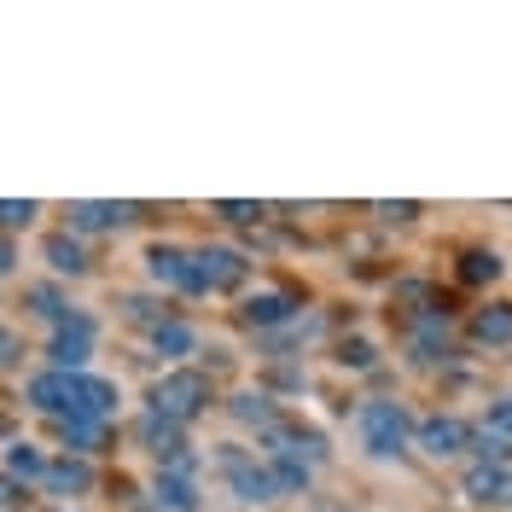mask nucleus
<instances>
[{
    "mask_svg": "<svg viewBox=\"0 0 512 512\" xmlns=\"http://www.w3.org/2000/svg\"><path fill=\"white\" fill-rule=\"evenodd\" d=\"M30 402L53 419H105L117 414V384L94 373H41L30 379Z\"/></svg>",
    "mask_w": 512,
    "mask_h": 512,
    "instance_id": "1",
    "label": "nucleus"
},
{
    "mask_svg": "<svg viewBox=\"0 0 512 512\" xmlns=\"http://www.w3.org/2000/svg\"><path fill=\"white\" fill-rule=\"evenodd\" d=\"M210 402H216V390H210V373H198V367H175L152 384V414L175 419V425H192Z\"/></svg>",
    "mask_w": 512,
    "mask_h": 512,
    "instance_id": "2",
    "label": "nucleus"
},
{
    "mask_svg": "<svg viewBox=\"0 0 512 512\" xmlns=\"http://www.w3.org/2000/svg\"><path fill=\"white\" fill-rule=\"evenodd\" d=\"M355 425H361V443H367V454H379V460H396V454L408 448V437H414V414H408L402 402H384V396L361 402Z\"/></svg>",
    "mask_w": 512,
    "mask_h": 512,
    "instance_id": "3",
    "label": "nucleus"
},
{
    "mask_svg": "<svg viewBox=\"0 0 512 512\" xmlns=\"http://www.w3.org/2000/svg\"><path fill=\"white\" fill-rule=\"evenodd\" d=\"M216 466H222V478L227 489L245 501V507H262V501H274L280 489H274V478H268V466L256 460L251 448H239V443H222L216 448Z\"/></svg>",
    "mask_w": 512,
    "mask_h": 512,
    "instance_id": "4",
    "label": "nucleus"
},
{
    "mask_svg": "<svg viewBox=\"0 0 512 512\" xmlns=\"http://www.w3.org/2000/svg\"><path fill=\"white\" fill-rule=\"evenodd\" d=\"M47 355H53V373H82L88 355H94V315L64 309V315L53 320V344H47Z\"/></svg>",
    "mask_w": 512,
    "mask_h": 512,
    "instance_id": "5",
    "label": "nucleus"
},
{
    "mask_svg": "<svg viewBox=\"0 0 512 512\" xmlns=\"http://www.w3.org/2000/svg\"><path fill=\"white\" fill-rule=\"evenodd\" d=\"M192 268H198V286H204V291H239L245 280H251V256L227 251V245L192 251Z\"/></svg>",
    "mask_w": 512,
    "mask_h": 512,
    "instance_id": "6",
    "label": "nucleus"
},
{
    "mask_svg": "<svg viewBox=\"0 0 512 512\" xmlns=\"http://www.w3.org/2000/svg\"><path fill=\"white\" fill-rule=\"evenodd\" d=\"M146 268H152L158 286H175V291H187V297H204L198 268H192V251H181V245H152V251H146Z\"/></svg>",
    "mask_w": 512,
    "mask_h": 512,
    "instance_id": "7",
    "label": "nucleus"
},
{
    "mask_svg": "<svg viewBox=\"0 0 512 512\" xmlns=\"http://www.w3.org/2000/svg\"><path fill=\"white\" fill-rule=\"evenodd\" d=\"M466 443H472V425H466V419H454V414H437V419H425V425H419V448H425V454H437V460L460 454Z\"/></svg>",
    "mask_w": 512,
    "mask_h": 512,
    "instance_id": "8",
    "label": "nucleus"
},
{
    "mask_svg": "<svg viewBox=\"0 0 512 512\" xmlns=\"http://www.w3.org/2000/svg\"><path fill=\"white\" fill-rule=\"evenodd\" d=\"M181 431H187V425H175V419L152 414V408H146V414H140V425H134V437L158 454V466H163V460H175V454L187 448V443H181Z\"/></svg>",
    "mask_w": 512,
    "mask_h": 512,
    "instance_id": "9",
    "label": "nucleus"
},
{
    "mask_svg": "<svg viewBox=\"0 0 512 512\" xmlns=\"http://www.w3.org/2000/svg\"><path fill=\"white\" fill-rule=\"evenodd\" d=\"M466 495L483 507H512V466H472L466 472Z\"/></svg>",
    "mask_w": 512,
    "mask_h": 512,
    "instance_id": "10",
    "label": "nucleus"
},
{
    "mask_svg": "<svg viewBox=\"0 0 512 512\" xmlns=\"http://www.w3.org/2000/svg\"><path fill=\"white\" fill-rule=\"evenodd\" d=\"M291 315H297V297H286V291L245 297V309H239V320H245V326H286Z\"/></svg>",
    "mask_w": 512,
    "mask_h": 512,
    "instance_id": "11",
    "label": "nucleus"
},
{
    "mask_svg": "<svg viewBox=\"0 0 512 512\" xmlns=\"http://www.w3.org/2000/svg\"><path fill=\"white\" fill-rule=\"evenodd\" d=\"M41 483L53 489V495H88L94 489V466L76 454V460H53L47 472H41Z\"/></svg>",
    "mask_w": 512,
    "mask_h": 512,
    "instance_id": "12",
    "label": "nucleus"
},
{
    "mask_svg": "<svg viewBox=\"0 0 512 512\" xmlns=\"http://www.w3.org/2000/svg\"><path fill=\"white\" fill-rule=\"evenodd\" d=\"M123 222H134L128 204H70V233H105Z\"/></svg>",
    "mask_w": 512,
    "mask_h": 512,
    "instance_id": "13",
    "label": "nucleus"
},
{
    "mask_svg": "<svg viewBox=\"0 0 512 512\" xmlns=\"http://www.w3.org/2000/svg\"><path fill=\"white\" fill-rule=\"evenodd\" d=\"M158 507L163 512H198V483H192V472H163L158 478Z\"/></svg>",
    "mask_w": 512,
    "mask_h": 512,
    "instance_id": "14",
    "label": "nucleus"
},
{
    "mask_svg": "<svg viewBox=\"0 0 512 512\" xmlns=\"http://www.w3.org/2000/svg\"><path fill=\"white\" fill-rule=\"evenodd\" d=\"M268 478H274L280 495H297V489H309L315 466H309V460H297V454H268Z\"/></svg>",
    "mask_w": 512,
    "mask_h": 512,
    "instance_id": "15",
    "label": "nucleus"
},
{
    "mask_svg": "<svg viewBox=\"0 0 512 512\" xmlns=\"http://www.w3.org/2000/svg\"><path fill=\"white\" fill-rule=\"evenodd\" d=\"M472 338L478 344H512V303H489L472 315Z\"/></svg>",
    "mask_w": 512,
    "mask_h": 512,
    "instance_id": "16",
    "label": "nucleus"
},
{
    "mask_svg": "<svg viewBox=\"0 0 512 512\" xmlns=\"http://www.w3.org/2000/svg\"><path fill=\"white\" fill-rule=\"evenodd\" d=\"M47 262H53V274H88V251H82V239L76 233H53L47 239Z\"/></svg>",
    "mask_w": 512,
    "mask_h": 512,
    "instance_id": "17",
    "label": "nucleus"
},
{
    "mask_svg": "<svg viewBox=\"0 0 512 512\" xmlns=\"http://www.w3.org/2000/svg\"><path fill=\"white\" fill-rule=\"evenodd\" d=\"M152 344H158V355H169V361H181V355H192V344H198V332H192L187 320H163L158 332H152Z\"/></svg>",
    "mask_w": 512,
    "mask_h": 512,
    "instance_id": "18",
    "label": "nucleus"
},
{
    "mask_svg": "<svg viewBox=\"0 0 512 512\" xmlns=\"http://www.w3.org/2000/svg\"><path fill=\"white\" fill-rule=\"evenodd\" d=\"M105 431H111L105 419H59V437L76 448V454H94V448L105 443Z\"/></svg>",
    "mask_w": 512,
    "mask_h": 512,
    "instance_id": "19",
    "label": "nucleus"
},
{
    "mask_svg": "<svg viewBox=\"0 0 512 512\" xmlns=\"http://www.w3.org/2000/svg\"><path fill=\"white\" fill-rule=\"evenodd\" d=\"M233 419H245V425H256V431H274V425H280L274 402H268L262 390H245V396H233Z\"/></svg>",
    "mask_w": 512,
    "mask_h": 512,
    "instance_id": "20",
    "label": "nucleus"
},
{
    "mask_svg": "<svg viewBox=\"0 0 512 512\" xmlns=\"http://www.w3.org/2000/svg\"><path fill=\"white\" fill-rule=\"evenodd\" d=\"M6 472H12V478H41L47 460H41V448L35 443H12L6 448Z\"/></svg>",
    "mask_w": 512,
    "mask_h": 512,
    "instance_id": "21",
    "label": "nucleus"
},
{
    "mask_svg": "<svg viewBox=\"0 0 512 512\" xmlns=\"http://www.w3.org/2000/svg\"><path fill=\"white\" fill-rule=\"evenodd\" d=\"M460 280H466V286L501 280V256H495V251H466V262H460Z\"/></svg>",
    "mask_w": 512,
    "mask_h": 512,
    "instance_id": "22",
    "label": "nucleus"
},
{
    "mask_svg": "<svg viewBox=\"0 0 512 512\" xmlns=\"http://www.w3.org/2000/svg\"><path fill=\"white\" fill-rule=\"evenodd\" d=\"M472 454H478V466H507V437H495V431H472Z\"/></svg>",
    "mask_w": 512,
    "mask_h": 512,
    "instance_id": "23",
    "label": "nucleus"
},
{
    "mask_svg": "<svg viewBox=\"0 0 512 512\" xmlns=\"http://www.w3.org/2000/svg\"><path fill=\"white\" fill-rule=\"evenodd\" d=\"M128 320H140V326H152V332H158L163 320H169V303H152V297H134V303H128Z\"/></svg>",
    "mask_w": 512,
    "mask_h": 512,
    "instance_id": "24",
    "label": "nucleus"
},
{
    "mask_svg": "<svg viewBox=\"0 0 512 512\" xmlns=\"http://www.w3.org/2000/svg\"><path fill=\"white\" fill-rule=\"evenodd\" d=\"M35 222V204L24 198V204H12V198H0V227H30Z\"/></svg>",
    "mask_w": 512,
    "mask_h": 512,
    "instance_id": "25",
    "label": "nucleus"
},
{
    "mask_svg": "<svg viewBox=\"0 0 512 512\" xmlns=\"http://www.w3.org/2000/svg\"><path fill=\"white\" fill-rule=\"evenodd\" d=\"M216 216H222V222H233V227H245V222H256V216H262V204H233V198H227V204H216Z\"/></svg>",
    "mask_w": 512,
    "mask_h": 512,
    "instance_id": "26",
    "label": "nucleus"
},
{
    "mask_svg": "<svg viewBox=\"0 0 512 512\" xmlns=\"http://www.w3.org/2000/svg\"><path fill=\"white\" fill-rule=\"evenodd\" d=\"M483 431H495V437H512V396L489 408V425H483Z\"/></svg>",
    "mask_w": 512,
    "mask_h": 512,
    "instance_id": "27",
    "label": "nucleus"
},
{
    "mask_svg": "<svg viewBox=\"0 0 512 512\" xmlns=\"http://www.w3.org/2000/svg\"><path fill=\"white\" fill-rule=\"evenodd\" d=\"M18 355H24V338H18V332H6V326H0V367H12V361H18Z\"/></svg>",
    "mask_w": 512,
    "mask_h": 512,
    "instance_id": "28",
    "label": "nucleus"
},
{
    "mask_svg": "<svg viewBox=\"0 0 512 512\" xmlns=\"http://www.w3.org/2000/svg\"><path fill=\"white\" fill-rule=\"evenodd\" d=\"M379 216H390V222H414L419 204H379Z\"/></svg>",
    "mask_w": 512,
    "mask_h": 512,
    "instance_id": "29",
    "label": "nucleus"
},
{
    "mask_svg": "<svg viewBox=\"0 0 512 512\" xmlns=\"http://www.w3.org/2000/svg\"><path fill=\"white\" fill-rule=\"evenodd\" d=\"M344 361H350V367H373V350H367V344H344Z\"/></svg>",
    "mask_w": 512,
    "mask_h": 512,
    "instance_id": "30",
    "label": "nucleus"
},
{
    "mask_svg": "<svg viewBox=\"0 0 512 512\" xmlns=\"http://www.w3.org/2000/svg\"><path fill=\"white\" fill-rule=\"evenodd\" d=\"M12 262H18L12 256V239H0V274H12Z\"/></svg>",
    "mask_w": 512,
    "mask_h": 512,
    "instance_id": "31",
    "label": "nucleus"
},
{
    "mask_svg": "<svg viewBox=\"0 0 512 512\" xmlns=\"http://www.w3.org/2000/svg\"><path fill=\"white\" fill-rule=\"evenodd\" d=\"M12 495H18V489H12V478H0V507H6V501H12Z\"/></svg>",
    "mask_w": 512,
    "mask_h": 512,
    "instance_id": "32",
    "label": "nucleus"
}]
</instances>
